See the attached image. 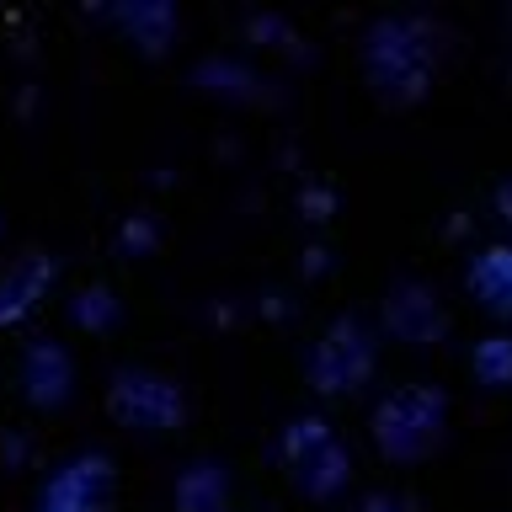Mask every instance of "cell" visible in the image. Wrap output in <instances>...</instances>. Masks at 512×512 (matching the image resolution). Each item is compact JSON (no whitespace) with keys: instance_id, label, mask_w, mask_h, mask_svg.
Returning a JSON list of instances; mask_svg holds the SVG:
<instances>
[{"instance_id":"3957f363","label":"cell","mask_w":512,"mask_h":512,"mask_svg":"<svg viewBox=\"0 0 512 512\" xmlns=\"http://www.w3.org/2000/svg\"><path fill=\"white\" fill-rule=\"evenodd\" d=\"M278 470L288 475V486H294L304 502L326 507L352 486V448H347L342 432H336L331 416L299 411V416H288L283 432H278Z\"/></svg>"},{"instance_id":"30bf717a","label":"cell","mask_w":512,"mask_h":512,"mask_svg":"<svg viewBox=\"0 0 512 512\" xmlns=\"http://www.w3.org/2000/svg\"><path fill=\"white\" fill-rule=\"evenodd\" d=\"M464 294L480 315H491L496 326H512V240L475 251L464 267Z\"/></svg>"},{"instance_id":"7a4b0ae2","label":"cell","mask_w":512,"mask_h":512,"mask_svg":"<svg viewBox=\"0 0 512 512\" xmlns=\"http://www.w3.org/2000/svg\"><path fill=\"white\" fill-rule=\"evenodd\" d=\"M448 422H454V400L432 379H406L384 390L368 411V438H374L379 459L395 470H416L448 443Z\"/></svg>"},{"instance_id":"ba28073f","label":"cell","mask_w":512,"mask_h":512,"mask_svg":"<svg viewBox=\"0 0 512 512\" xmlns=\"http://www.w3.org/2000/svg\"><path fill=\"white\" fill-rule=\"evenodd\" d=\"M16 390L32 411H59L75 400V358L70 347L54 342V336H38V342L22 347L16 358Z\"/></svg>"},{"instance_id":"5bb4252c","label":"cell","mask_w":512,"mask_h":512,"mask_svg":"<svg viewBox=\"0 0 512 512\" xmlns=\"http://www.w3.org/2000/svg\"><path fill=\"white\" fill-rule=\"evenodd\" d=\"M70 315H75V326H86V331H107V326H118V294L102 283H91V288H80L75 304H70Z\"/></svg>"},{"instance_id":"5b68a950","label":"cell","mask_w":512,"mask_h":512,"mask_svg":"<svg viewBox=\"0 0 512 512\" xmlns=\"http://www.w3.org/2000/svg\"><path fill=\"white\" fill-rule=\"evenodd\" d=\"M107 416L123 432H144V438H166V432L187 427V390L160 368L128 363L107 379Z\"/></svg>"},{"instance_id":"2e32d148","label":"cell","mask_w":512,"mask_h":512,"mask_svg":"<svg viewBox=\"0 0 512 512\" xmlns=\"http://www.w3.org/2000/svg\"><path fill=\"white\" fill-rule=\"evenodd\" d=\"M496 219H502L507 230H512V182H502V187H496Z\"/></svg>"},{"instance_id":"277c9868","label":"cell","mask_w":512,"mask_h":512,"mask_svg":"<svg viewBox=\"0 0 512 512\" xmlns=\"http://www.w3.org/2000/svg\"><path fill=\"white\" fill-rule=\"evenodd\" d=\"M379 374V331L363 315H336L304 352V384L320 400H352Z\"/></svg>"},{"instance_id":"52a82bcc","label":"cell","mask_w":512,"mask_h":512,"mask_svg":"<svg viewBox=\"0 0 512 512\" xmlns=\"http://www.w3.org/2000/svg\"><path fill=\"white\" fill-rule=\"evenodd\" d=\"M448 326H454V320H448V304H443V294L432 283L395 278L390 288H384L374 331H384L390 342H400V347H438L448 336Z\"/></svg>"},{"instance_id":"8fae6325","label":"cell","mask_w":512,"mask_h":512,"mask_svg":"<svg viewBox=\"0 0 512 512\" xmlns=\"http://www.w3.org/2000/svg\"><path fill=\"white\" fill-rule=\"evenodd\" d=\"M176 512H235V480L219 459H192L171 480Z\"/></svg>"},{"instance_id":"7c38bea8","label":"cell","mask_w":512,"mask_h":512,"mask_svg":"<svg viewBox=\"0 0 512 512\" xmlns=\"http://www.w3.org/2000/svg\"><path fill=\"white\" fill-rule=\"evenodd\" d=\"M107 22L123 27V38L144 48V54H166V48L176 43V6H166V0H134V6H112Z\"/></svg>"},{"instance_id":"8992f818","label":"cell","mask_w":512,"mask_h":512,"mask_svg":"<svg viewBox=\"0 0 512 512\" xmlns=\"http://www.w3.org/2000/svg\"><path fill=\"white\" fill-rule=\"evenodd\" d=\"M112 507H118V459L102 454V448H86V454L54 464L43 475L38 496H32V512H112Z\"/></svg>"},{"instance_id":"9a60e30c","label":"cell","mask_w":512,"mask_h":512,"mask_svg":"<svg viewBox=\"0 0 512 512\" xmlns=\"http://www.w3.org/2000/svg\"><path fill=\"white\" fill-rule=\"evenodd\" d=\"M358 512H406V507H400L390 491H368L363 502H358Z\"/></svg>"},{"instance_id":"4fadbf2b","label":"cell","mask_w":512,"mask_h":512,"mask_svg":"<svg viewBox=\"0 0 512 512\" xmlns=\"http://www.w3.org/2000/svg\"><path fill=\"white\" fill-rule=\"evenodd\" d=\"M470 379L480 384V390H496L507 395L512 390V331H486L480 342L470 347Z\"/></svg>"},{"instance_id":"9c48e42d","label":"cell","mask_w":512,"mask_h":512,"mask_svg":"<svg viewBox=\"0 0 512 512\" xmlns=\"http://www.w3.org/2000/svg\"><path fill=\"white\" fill-rule=\"evenodd\" d=\"M54 278H59V262L48 251H22L16 262L0 267V331L22 326V320L48 299Z\"/></svg>"},{"instance_id":"6da1fadb","label":"cell","mask_w":512,"mask_h":512,"mask_svg":"<svg viewBox=\"0 0 512 512\" xmlns=\"http://www.w3.org/2000/svg\"><path fill=\"white\" fill-rule=\"evenodd\" d=\"M438 64H443V32L422 11H384L363 27L358 70L379 107L390 112L422 107L438 86Z\"/></svg>"}]
</instances>
